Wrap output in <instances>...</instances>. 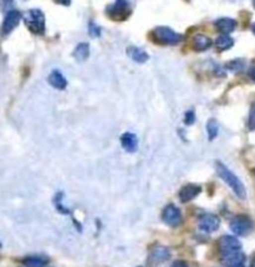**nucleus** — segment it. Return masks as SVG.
Here are the masks:
<instances>
[{
	"label": "nucleus",
	"instance_id": "obj_11",
	"mask_svg": "<svg viewBox=\"0 0 255 267\" xmlns=\"http://www.w3.org/2000/svg\"><path fill=\"white\" fill-rule=\"evenodd\" d=\"M202 192V188L197 184H187L180 190L178 193V197H180V200L182 203H188L191 200L194 199L199 193Z\"/></svg>",
	"mask_w": 255,
	"mask_h": 267
},
{
	"label": "nucleus",
	"instance_id": "obj_9",
	"mask_svg": "<svg viewBox=\"0 0 255 267\" xmlns=\"http://www.w3.org/2000/svg\"><path fill=\"white\" fill-rule=\"evenodd\" d=\"M219 250L220 254H228V252L232 251H238V250L242 249V244H240L239 240L234 236H230V235H224L219 239Z\"/></svg>",
	"mask_w": 255,
	"mask_h": 267
},
{
	"label": "nucleus",
	"instance_id": "obj_22",
	"mask_svg": "<svg viewBox=\"0 0 255 267\" xmlns=\"http://www.w3.org/2000/svg\"><path fill=\"white\" fill-rule=\"evenodd\" d=\"M228 67L230 68L234 72H238V71H242L244 68V61L242 60H234L232 62L228 63Z\"/></svg>",
	"mask_w": 255,
	"mask_h": 267
},
{
	"label": "nucleus",
	"instance_id": "obj_26",
	"mask_svg": "<svg viewBox=\"0 0 255 267\" xmlns=\"http://www.w3.org/2000/svg\"><path fill=\"white\" fill-rule=\"evenodd\" d=\"M172 267H188V266H187V265H186V262L177 261V262H175V264L172 265Z\"/></svg>",
	"mask_w": 255,
	"mask_h": 267
},
{
	"label": "nucleus",
	"instance_id": "obj_19",
	"mask_svg": "<svg viewBox=\"0 0 255 267\" xmlns=\"http://www.w3.org/2000/svg\"><path fill=\"white\" fill-rule=\"evenodd\" d=\"M90 55V46L86 43H81L76 46L73 51V56L77 61H85Z\"/></svg>",
	"mask_w": 255,
	"mask_h": 267
},
{
	"label": "nucleus",
	"instance_id": "obj_17",
	"mask_svg": "<svg viewBox=\"0 0 255 267\" xmlns=\"http://www.w3.org/2000/svg\"><path fill=\"white\" fill-rule=\"evenodd\" d=\"M127 53H128L129 57H131L134 62L143 63L148 60V53H147L143 49L129 48L127 49Z\"/></svg>",
	"mask_w": 255,
	"mask_h": 267
},
{
	"label": "nucleus",
	"instance_id": "obj_28",
	"mask_svg": "<svg viewBox=\"0 0 255 267\" xmlns=\"http://www.w3.org/2000/svg\"><path fill=\"white\" fill-rule=\"evenodd\" d=\"M250 77H252L253 81H254V82H255V67L253 68L252 72H250Z\"/></svg>",
	"mask_w": 255,
	"mask_h": 267
},
{
	"label": "nucleus",
	"instance_id": "obj_6",
	"mask_svg": "<svg viewBox=\"0 0 255 267\" xmlns=\"http://www.w3.org/2000/svg\"><path fill=\"white\" fill-rule=\"evenodd\" d=\"M107 15L114 20H125L129 15V6L126 0H117L116 3L112 4L107 8Z\"/></svg>",
	"mask_w": 255,
	"mask_h": 267
},
{
	"label": "nucleus",
	"instance_id": "obj_24",
	"mask_svg": "<svg viewBox=\"0 0 255 267\" xmlns=\"http://www.w3.org/2000/svg\"><path fill=\"white\" fill-rule=\"evenodd\" d=\"M194 119H195V116H194V112L193 111H190L186 113V124H188V126H191V124L194 123Z\"/></svg>",
	"mask_w": 255,
	"mask_h": 267
},
{
	"label": "nucleus",
	"instance_id": "obj_32",
	"mask_svg": "<svg viewBox=\"0 0 255 267\" xmlns=\"http://www.w3.org/2000/svg\"><path fill=\"white\" fill-rule=\"evenodd\" d=\"M253 5H254V8H255V0H253Z\"/></svg>",
	"mask_w": 255,
	"mask_h": 267
},
{
	"label": "nucleus",
	"instance_id": "obj_2",
	"mask_svg": "<svg viewBox=\"0 0 255 267\" xmlns=\"http://www.w3.org/2000/svg\"><path fill=\"white\" fill-rule=\"evenodd\" d=\"M24 21L29 30L38 35H43L45 33V16L43 11L39 9H31L24 15Z\"/></svg>",
	"mask_w": 255,
	"mask_h": 267
},
{
	"label": "nucleus",
	"instance_id": "obj_29",
	"mask_svg": "<svg viewBox=\"0 0 255 267\" xmlns=\"http://www.w3.org/2000/svg\"><path fill=\"white\" fill-rule=\"evenodd\" d=\"M230 267H245V266H244V264H243V262H242V264H237V265H233V266H230Z\"/></svg>",
	"mask_w": 255,
	"mask_h": 267
},
{
	"label": "nucleus",
	"instance_id": "obj_4",
	"mask_svg": "<svg viewBox=\"0 0 255 267\" xmlns=\"http://www.w3.org/2000/svg\"><path fill=\"white\" fill-rule=\"evenodd\" d=\"M230 230L238 236H247L254 230V222L248 215H237L230 221Z\"/></svg>",
	"mask_w": 255,
	"mask_h": 267
},
{
	"label": "nucleus",
	"instance_id": "obj_13",
	"mask_svg": "<svg viewBox=\"0 0 255 267\" xmlns=\"http://www.w3.org/2000/svg\"><path fill=\"white\" fill-rule=\"evenodd\" d=\"M121 144L125 151L134 152L137 149V147H138V139H137L136 134L127 132V133L122 134Z\"/></svg>",
	"mask_w": 255,
	"mask_h": 267
},
{
	"label": "nucleus",
	"instance_id": "obj_10",
	"mask_svg": "<svg viewBox=\"0 0 255 267\" xmlns=\"http://www.w3.org/2000/svg\"><path fill=\"white\" fill-rule=\"evenodd\" d=\"M220 220L219 217L215 216V215H204V216L200 217L199 220V229L203 230L205 232H213L215 230L219 229Z\"/></svg>",
	"mask_w": 255,
	"mask_h": 267
},
{
	"label": "nucleus",
	"instance_id": "obj_3",
	"mask_svg": "<svg viewBox=\"0 0 255 267\" xmlns=\"http://www.w3.org/2000/svg\"><path fill=\"white\" fill-rule=\"evenodd\" d=\"M154 41L162 45H176L182 40V36L167 26H159L152 31Z\"/></svg>",
	"mask_w": 255,
	"mask_h": 267
},
{
	"label": "nucleus",
	"instance_id": "obj_33",
	"mask_svg": "<svg viewBox=\"0 0 255 267\" xmlns=\"http://www.w3.org/2000/svg\"><path fill=\"white\" fill-rule=\"evenodd\" d=\"M0 247H1V244H0Z\"/></svg>",
	"mask_w": 255,
	"mask_h": 267
},
{
	"label": "nucleus",
	"instance_id": "obj_15",
	"mask_svg": "<svg viewBox=\"0 0 255 267\" xmlns=\"http://www.w3.org/2000/svg\"><path fill=\"white\" fill-rule=\"evenodd\" d=\"M49 83H50L53 87L58 88V90H64L67 86V81L64 77L63 73L60 71H53L49 76Z\"/></svg>",
	"mask_w": 255,
	"mask_h": 267
},
{
	"label": "nucleus",
	"instance_id": "obj_16",
	"mask_svg": "<svg viewBox=\"0 0 255 267\" xmlns=\"http://www.w3.org/2000/svg\"><path fill=\"white\" fill-rule=\"evenodd\" d=\"M193 49L197 51H205L212 46V40L205 35H197L193 38Z\"/></svg>",
	"mask_w": 255,
	"mask_h": 267
},
{
	"label": "nucleus",
	"instance_id": "obj_18",
	"mask_svg": "<svg viewBox=\"0 0 255 267\" xmlns=\"http://www.w3.org/2000/svg\"><path fill=\"white\" fill-rule=\"evenodd\" d=\"M234 45V40L230 38L228 34H222L220 36H218L217 40H215V46H217L218 50L225 51L228 49H230Z\"/></svg>",
	"mask_w": 255,
	"mask_h": 267
},
{
	"label": "nucleus",
	"instance_id": "obj_12",
	"mask_svg": "<svg viewBox=\"0 0 255 267\" xmlns=\"http://www.w3.org/2000/svg\"><path fill=\"white\" fill-rule=\"evenodd\" d=\"M244 260H245V256H244V254L240 251V250L222 255V262L224 265H227L228 267L233 266V265L242 264V262H244Z\"/></svg>",
	"mask_w": 255,
	"mask_h": 267
},
{
	"label": "nucleus",
	"instance_id": "obj_23",
	"mask_svg": "<svg viewBox=\"0 0 255 267\" xmlns=\"http://www.w3.org/2000/svg\"><path fill=\"white\" fill-rule=\"evenodd\" d=\"M248 126H249L250 131H255V102L252 105V108H250Z\"/></svg>",
	"mask_w": 255,
	"mask_h": 267
},
{
	"label": "nucleus",
	"instance_id": "obj_25",
	"mask_svg": "<svg viewBox=\"0 0 255 267\" xmlns=\"http://www.w3.org/2000/svg\"><path fill=\"white\" fill-rule=\"evenodd\" d=\"M89 31H90V34H91L92 36H100V28H99V26L95 25L94 23L90 24Z\"/></svg>",
	"mask_w": 255,
	"mask_h": 267
},
{
	"label": "nucleus",
	"instance_id": "obj_14",
	"mask_svg": "<svg viewBox=\"0 0 255 267\" xmlns=\"http://www.w3.org/2000/svg\"><path fill=\"white\" fill-rule=\"evenodd\" d=\"M215 26L222 34H230L234 31L235 26H237V21L230 18H222L215 21Z\"/></svg>",
	"mask_w": 255,
	"mask_h": 267
},
{
	"label": "nucleus",
	"instance_id": "obj_5",
	"mask_svg": "<svg viewBox=\"0 0 255 267\" xmlns=\"http://www.w3.org/2000/svg\"><path fill=\"white\" fill-rule=\"evenodd\" d=\"M162 220L169 226H178L182 222V214L176 205L168 204L162 212Z\"/></svg>",
	"mask_w": 255,
	"mask_h": 267
},
{
	"label": "nucleus",
	"instance_id": "obj_1",
	"mask_svg": "<svg viewBox=\"0 0 255 267\" xmlns=\"http://www.w3.org/2000/svg\"><path fill=\"white\" fill-rule=\"evenodd\" d=\"M217 173L218 175L227 183L230 187V189L235 193L238 198L240 199H245L247 197V190H245L244 184L242 183V180L233 173L230 169H228V166H225L222 161H217Z\"/></svg>",
	"mask_w": 255,
	"mask_h": 267
},
{
	"label": "nucleus",
	"instance_id": "obj_27",
	"mask_svg": "<svg viewBox=\"0 0 255 267\" xmlns=\"http://www.w3.org/2000/svg\"><path fill=\"white\" fill-rule=\"evenodd\" d=\"M58 3L63 4V5H70L71 0H58Z\"/></svg>",
	"mask_w": 255,
	"mask_h": 267
},
{
	"label": "nucleus",
	"instance_id": "obj_31",
	"mask_svg": "<svg viewBox=\"0 0 255 267\" xmlns=\"http://www.w3.org/2000/svg\"><path fill=\"white\" fill-rule=\"evenodd\" d=\"M252 267H255V257L253 259V261H252Z\"/></svg>",
	"mask_w": 255,
	"mask_h": 267
},
{
	"label": "nucleus",
	"instance_id": "obj_21",
	"mask_svg": "<svg viewBox=\"0 0 255 267\" xmlns=\"http://www.w3.org/2000/svg\"><path fill=\"white\" fill-rule=\"evenodd\" d=\"M207 132L210 141L218 136V123L214 121V119H210V121L207 123Z\"/></svg>",
	"mask_w": 255,
	"mask_h": 267
},
{
	"label": "nucleus",
	"instance_id": "obj_8",
	"mask_svg": "<svg viewBox=\"0 0 255 267\" xmlns=\"http://www.w3.org/2000/svg\"><path fill=\"white\" fill-rule=\"evenodd\" d=\"M21 13L18 10H10L8 14H6L5 19H4L3 26H1V33L3 35H8L10 34L16 26L19 25L21 20Z\"/></svg>",
	"mask_w": 255,
	"mask_h": 267
},
{
	"label": "nucleus",
	"instance_id": "obj_20",
	"mask_svg": "<svg viewBox=\"0 0 255 267\" xmlns=\"http://www.w3.org/2000/svg\"><path fill=\"white\" fill-rule=\"evenodd\" d=\"M48 262V260L41 256H28L23 260V264L25 267H44Z\"/></svg>",
	"mask_w": 255,
	"mask_h": 267
},
{
	"label": "nucleus",
	"instance_id": "obj_30",
	"mask_svg": "<svg viewBox=\"0 0 255 267\" xmlns=\"http://www.w3.org/2000/svg\"><path fill=\"white\" fill-rule=\"evenodd\" d=\"M252 30H253V33H254V35H255V24H253V26H252Z\"/></svg>",
	"mask_w": 255,
	"mask_h": 267
},
{
	"label": "nucleus",
	"instance_id": "obj_7",
	"mask_svg": "<svg viewBox=\"0 0 255 267\" xmlns=\"http://www.w3.org/2000/svg\"><path fill=\"white\" fill-rule=\"evenodd\" d=\"M169 257H171V252L167 247L156 246L152 249L151 254H149L148 264L149 266H157V265H161L169 260Z\"/></svg>",
	"mask_w": 255,
	"mask_h": 267
}]
</instances>
